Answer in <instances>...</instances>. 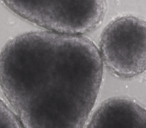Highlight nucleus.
<instances>
[{"label":"nucleus","mask_w":146,"mask_h":128,"mask_svg":"<svg viewBox=\"0 0 146 128\" xmlns=\"http://www.w3.org/2000/svg\"><path fill=\"white\" fill-rule=\"evenodd\" d=\"M104 66L83 35L29 31L0 52V87L22 128H83Z\"/></svg>","instance_id":"nucleus-1"},{"label":"nucleus","mask_w":146,"mask_h":128,"mask_svg":"<svg viewBox=\"0 0 146 128\" xmlns=\"http://www.w3.org/2000/svg\"><path fill=\"white\" fill-rule=\"evenodd\" d=\"M21 18L45 30L84 35L102 23L106 0H2Z\"/></svg>","instance_id":"nucleus-2"},{"label":"nucleus","mask_w":146,"mask_h":128,"mask_svg":"<svg viewBox=\"0 0 146 128\" xmlns=\"http://www.w3.org/2000/svg\"><path fill=\"white\" fill-rule=\"evenodd\" d=\"M103 66L119 78L129 79L144 73L146 68V23L134 15L111 20L99 41Z\"/></svg>","instance_id":"nucleus-3"},{"label":"nucleus","mask_w":146,"mask_h":128,"mask_svg":"<svg viewBox=\"0 0 146 128\" xmlns=\"http://www.w3.org/2000/svg\"><path fill=\"white\" fill-rule=\"evenodd\" d=\"M86 128H146L145 107L126 96L110 97L96 108Z\"/></svg>","instance_id":"nucleus-4"},{"label":"nucleus","mask_w":146,"mask_h":128,"mask_svg":"<svg viewBox=\"0 0 146 128\" xmlns=\"http://www.w3.org/2000/svg\"><path fill=\"white\" fill-rule=\"evenodd\" d=\"M0 128H22L11 108L0 98Z\"/></svg>","instance_id":"nucleus-5"}]
</instances>
